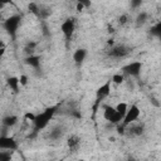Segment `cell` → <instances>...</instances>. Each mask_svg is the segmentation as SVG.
I'll use <instances>...</instances> for the list:
<instances>
[{"instance_id": "cell-1", "label": "cell", "mask_w": 161, "mask_h": 161, "mask_svg": "<svg viewBox=\"0 0 161 161\" xmlns=\"http://www.w3.org/2000/svg\"><path fill=\"white\" fill-rule=\"evenodd\" d=\"M57 109H58V106H52V107L45 108L42 113L36 114V118H35V121H34V135H31V136H29V137L33 138L40 130L45 128V127L48 126L49 121L52 119V117L55 114Z\"/></svg>"}, {"instance_id": "cell-2", "label": "cell", "mask_w": 161, "mask_h": 161, "mask_svg": "<svg viewBox=\"0 0 161 161\" xmlns=\"http://www.w3.org/2000/svg\"><path fill=\"white\" fill-rule=\"evenodd\" d=\"M20 20H21L20 15H13V16L8 18V19L4 21V28H5V30L8 31V34H9L13 39H15V34H16L18 26H19V24H20Z\"/></svg>"}, {"instance_id": "cell-3", "label": "cell", "mask_w": 161, "mask_h": 161, "mask_svg": "<svg viewBox=\"0 0 161 161\" xmlns=\"http://www.w3.org/2000/svg\"><path fill=\"white\" fill-rule=\"evenodd\" d=\"M140 108H138V106L137 104H132L130 108H128V111H127V113H126V116H125V118H123V121H122V125L123 126H128V125H131V123H133L138 117H140Z\"/></svg>"}, {"instance_id": "cell-4", "label": "cell", "mask_w": 161, "mask_h": 161, "mask_svg": "<svg viewBox=\"0 0 161 161\" xmlns=\"http://www.w3.org/2000/svg\"><path fill=\"white\" fill-rule=\"evenodd\" d=\"M130 52H131V49H130L128 47L121 44V45H114V47H112V48L108 50L107 54H108L109 57H112V58H125L126 55L130 54Z\"/></svg>"}, {"instance_id": "cell-5", "label": "cell", "mask_w": 161, "mask_h": 161, "mask_svg": "<svg viewBox=\"0 0 161 161\" xmlns=\"http://www.w3.org/2000/svg\"><path fill=\"white\" fill-rule=\"evenodd\" d=\"M141 69H142V63L141 62H132V63H130V64H127L122 68L125 74H128V75H132V77H136V78L140 77Z\"/></svg>"}, {"instance_id": "cell-6", "label": "cell", "mask_w": 161, "mask_h": 161, "mask_svg": "<svg viewBox=\"0 0 161 161\" xmlns=\"http://www.w3.org/2000/svg\"><path fill=\"white\" fill-rule=\"evenodd\" d=\"M111 82L112 80L109 79L106 83H103L101 87H98V89L96 91V101L94 102L101 103V101H103L106 97L109 96V93H111Z\"/></svg>"}, {"instance_id": "cell-7", "label": "cell", "mask_w": 161, "mask_h": 161, "mask_svg": "<svg viewBox=\"0 0 161 161\" xmlns=\"http://www.w3.org/2000/svg\"><path fill=\"white\" fill-rule=\"evenodd\" d=\"M0 148L1 150H8V151H15L18 148V143L13 137L1 136L0 137Z\"/></svg>"}, {"instance_id": "cell-8", "label": "cell", "mask_w": 161, "mask_h": 161, "mask_svg": "<svg viewBox=\"0 0 161 161\" xmlns=\"http://www.w3.org/2000/svg\"><path fill=\"white\" fill-rule=\"evenodd\" d=\"M60 30L63 31V34L67 39H70L74 33V19H70V18L65 19L60 25Z\"/></svg>"}, {"instance_id": "cell-9", "label": "cell", "mask_w": 161, "mask_h": 161, "mask_svg": "<svg viewBox=\"0 0 161 161\" xmlns=\"http://www.w3.org/2000/svg\"><path fill=\"white\" fill-rule=\"evenodd\" d=\"M126 131H127V133L130 136H141L143 133V131H145V127H143L142 123H137V125L131 123V125H128L126 127Z\"/></svg>"}, {"instance_id": "cell-10", "label": "cell", "mask_w": 161, "mask_h": 161, "mask_svg": "<svg viewBox=\"0 0 161 161\" xmlns=\"http://www.w3.org/2000/svg\"><path fill=\"white\" fill-rule=\"evenodd\" d=\"M67 145H68V147L72 152H77L78 148H79V145H80V138L77 135H72V136L68 137Z\"/></svg>"}, {"instance_id": "cell-11", "label": "cell", "mask_w": 161, "mask_h": 161, "mask_svg": "<svg viewBox=\"0 0 161 161\" xmlns=\"http://www.w3.org/2000/svg\"><path fill=\"white\" fill-rule=\"evenodd\" d=\"M86 57H87V50L83 49V48H79V49H77V50L74 52V54H73V60H74V63H75L77 65H80V64L84 62Z\"/></svg>"}, {"instance_id": "cell-12", "label": "cell", "mask_w": 161, "mask_h": 161, "mask_svg": "<svg viewBox=\"0 0 161 161\" xmlns=\"http://www.w3.org/2000/svg\"><path fill=\"white\" fill-rule=\"evenodd\" d=\"M25 63H26L28 65H30V67L38 69L39 65H40V57H39V55H28V57L25 58Z\"/></svg>"}, {"instance_id": "cell-13", "label": "cell", "mask_w": 161, "mask_h": 161, "mask_svg": "<svg viewBox=\"0 0 161 161\" xmlns=\"http://www.w3.org/2000/svg\"><path fill=\"white\" fill-rule=\"evenodd\" d=\"M18 116H14V114H11V116H5L4 118H3V126L4 127H13V126H15L16 123H18Z\"/></svg>"}, {"instance_id": "cell-14", "label": "cell", "mask_w": 161, "mask_h": 161, "mask_svg": "<svg viewBox=\"0 0 161 161\" xmlns=\"http://www.w3.org/2000/svg\"><path fill=\"white\" fill-rule=\"evenodd\" d=\"M6 83H8V86L13 89V92H15V93L19 92L20 82H19V78H18V77H9V78L6 79Z\"/></svg>"}, {"instance_id": "cell-15", "label": "cell", "mask_w": 161, "mask_h": 161, "mask_svg": "<svg viewBox=\"0 0 161 161\" xmlns=\"http://www.w3.org/2000/svg\"><path fill=\"white\" fill-rule=\"evenodd\" d=\"M116 108L112 107V106H104V111H103V116L107 121H111V118L116 114Z\"/></svg>"}, {"instance_id": "cell-16", "label": "cell", "mask_w": 161, "mask_h": 161, "mask_svg": "<svg viewBox=\"0 0 161 161\" xmlns=\"http://www.w3.org/2000/svg\"><path fill=\"white\" fill-rule=\"evenodd\" d=\"M114 108H116V111H117L118 113H121L123 117L126 116V113H127V111H128V106H127V103H125V102H119Z\"/></svg>"}, {"instance_id": "cell-17", "label": "cell", "mask_w": 161, "mask_h": 161, "mask_svg": "<svg viewBox=\"0 0 161 161\" xmlns=\"http://www.w3.org/2000/svg\"><path fill=\"white\" fill-rule=\"evenodd\" d=\"M35 47H36V43H35V42H29V43L26 44V47L24 48V52H25L26 54H29V55H34L33 53L35 52Z\"/></svg>"}, {"instance_id": "cell-18", "label": "cell", "mask_w": 161, "mask_h": 161, "mask_svg": "<svg viewBox=\"0 0 161 161\" xmlns=\"http://www.w3.org/2000/svg\"><path fill=\"white\" fill-rule=\"evenodd\" d=\"M62 133H63V131H62V128L60 127H55L52 132H50V135H49V137L52 138V140H58V138H60V136H62Z\"/></svg>"}, {"instance_id": "cell-19", "label": "cell", "mask_w": 161, "mask_h": 161, "mask_svg": "<svg viewBox=\"0 0 161 161\" xmlns=\"http://www.w3.org/2000/svg\"><path fill=\"white\" fill-rule=\"evenodd\" d=\"M146 20H147V13H145V11L140 13V14H138V16H137V19H136V24H137V26H140V25L145 24V23H146Z\"/></svg>"}, {"instance_id": "cell-20", "label": "cell", "mask_w": 161, "mask_h": 161, "mask_svg": "<svg viewBox=\"0 0 161 161\" xmlns=\"http://www.w3.org/2000/svg\"><path fill=\"white\" fill-rule=\"evenodd\" d=\"M151 34L152 35H156V36H158L161 39V21H158L156 25H153L151 28Z\"/></svg>"}, {"instance_id": "cell-21", "label": "cell", "mask_w": 161, "mask_h": 161, "mask_svg": "<svg viewBox=\"0 0 161 161\" xmlns=\"http://www.w3.org/2000/svg\"><path fill=\"white\" fill-rule=\"evenodd\" d=\"M28 9H29V11H30V13L35 14L36 16H39V14H40V8L38 6V4H36V3H30V4H29V6H28Z\"/></svg>"}, {"instance_id": "cell-22", "label": "cell", "mask_w": 161, "mask_h": 161, "mask_svg": "<svg viewBox=\"0 0 161 161\" xmlns=\"http://www.w3.org/2000/svg\"><path fill=\"white\" fill-rule=\"evenodd\" d=\"M11 160V151H0V161H10Z\"/></svg>"}, {"instance_id": "cell-23", "label": "cell", "mask_w": 161, "mask_h": 161, "mask_svg": "<svg viewBox=\"0 0 161 161\" xmlns=\"http://www.w3.org/2000/svg\"><path fill=\"white\" fill-rule=\"evenodd\" d=\"M123 79H125V77H123V74H121V73H116V74H113L112 75V82L113 83H116V84H121V83H123Z\"/></svg>"}, {"instance_id": "cell-24", "label": "cell", "mask_w": 161, "mask_h": 161, "mask_svg": "<svg viewBox=\"0 0 161 161\" xmlns=\"http://www.w3.org/2000/svg\"><path fill=\"white\" fill-rule=\"evenodd\" d=\"M127 21H128V15L127 14H122L118 18V24L119 25H125V24H127Z\"/></svg>"}, {"instance_id": "cell-25", "label": "cell", "mask_w": 161, "mask_h": 161, "mask_svg": "<svg viewBox=\"0 0 161 161\" xmlns=\"http://www.w3.org/2000/svg\"><path fill=\"white\" fill-rule=\"evenodd\" d=\"M19 82H20V86H26L28 84V77L24 75V74H21L19 77Z\"/></svg>"}, {"instance_id": "cell-26", "label": "cell", "mask_w": 161, "mask_h": 161, "mask_svg": "<svg viewBox=\"0 0 161 161\" xmlns=\"http://www.w3.org/2000/svg\"><path fill=\"white\" fill-rule=\"evenodd\" d=\"M35 118H36V114H33V113H30V112H26V113H25V119H29V121H31V122L34 123Z\"/></svg>"}, {"instance_id": "cell-27", "label": "cell", "mask_w": 161, "mask_h": 161, "mask_svg": "<svg viewBox=\"0 0 161 161\" xmlns=\"http://www.w3.org/2000/svg\"><path fill=\"white\" fill-rule=\"evenodd\" d=\"M70 114H72L74 118H77V119H80V118H82V114H80V112H79V111H77V109H72Z\"/></svg>"}, {"instance_id": "cell-28", "label": "cell", "mask_w": 161, "mask_h": 161, "mask_svg": "<svg viewBox=\"0 0 161 161\" xmlns=\"http://www.w3.org/2000/svg\"><path fill=\"white\" fill-rule=\"evenodd\" d=\"M141 4H142V1H141V0H133V1L131 3L132 8H137V6H141Z\"/></svg>"}, {"instance_id": "cell-29", "label": "cell", "mask_w": 161, "mask_h": 161, "mask_svg": "<svg viewBox=\"0 0 161 161\" xmlns=\"http://www.w3.org/2000/svg\"><path fill=\"white\" fill-rule=\"evenodd\" d=\"M75 8H77V10H78V11H82V10L84 9V5L82 4V1H78V3H77V6H75Z\"/></svg>"}, {"instance_id": "cell-30", "label": "cell", "mask_w": 161, "mask_h": 161, "mask_svg": "<svg viewBox=\"0 0 161 161\" xmlns=\"http://www.w3.org/2000/svg\"><path fill=\"white\" fill-rule=\"evenodd\" d=\"M82 1V4L84 5V8H89L91 6V1H86V0H80Z\"/></svg>"}, {"instance_id": "cell-31", "label": "cell", "mask_w": 161, "mask_h": 161, "mask_svg": "<svg viewBox=\"0 0 161 161\" xmlns=\"http://www.w3.org/2000/svg\"><path fill=\"white\" fill-rule=\"evenodd\" d=\"M43 33L45 34V35H48L49 33H48V28H47V25L45 24H43Z\"/></svg>"}, {"instance_id": "cell-32", "label": "cell", "mask_w": 161, "mask_h": 161, "mask_svg": "<svg viewBox=\"0 0 161 161\" xmlns=\"http://www.w3.org/2000/svg\"><path fill=\"white\" fill-rule=\"evenodd\" d=\"M107 44H108V45H113V44H114V40H113V39H109V40H107Z\"/></svg>"}, {"instance_id": "cell-33", "label": "cell", "mask_w": 161, "mask_h": 161, "mask_svg": "<svg viewBox=\"0 0 161 161\" xmlns=\"http://www.w3.org/2000/svg\"><path fill=\"white\" fill-rule=\"evenodd\" d=\"M108 31H109V33H113V31H114V29H113L112 26H109V28H108Z\"/></svg>"}, {"instance_id": "cell-34", "label": "cell", "mask_w": 161, "mask_h": 161, "mask_svg": "<svg viewBox=\"0 0 161 161\" xmlns=\"http://www.w3.org/2000/svg\"><path fill=\"white\" fill-rule=\"evenodd\" d=\"M77 161H84V160H82V158H79V160H77Z\"/></svg>"}]
</instances>
